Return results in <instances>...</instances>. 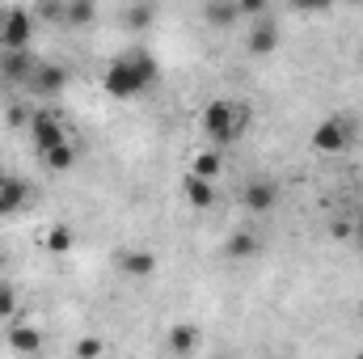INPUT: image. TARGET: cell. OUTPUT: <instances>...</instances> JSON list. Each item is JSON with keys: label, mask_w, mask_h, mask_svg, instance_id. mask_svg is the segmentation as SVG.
Wrapping results in <instances>:
<instances>
[{"label": "cell", "mask_w": 363, "mask_h": 359, "mask_svg": "<svg viewBox=\"0 0 363 359\" xmlns=\"http://www.w3.org/2000/svg\"><path fill=\"white\" fill-rule=\"evenodd\" d=\"M245 123H250V110H237L233 101H207L203 114H199V127H203V136H207L216 148L233 144V140L245 131Z\"/></svg>", "instance_id": "obj_1"}, {"label": "cell", "mask_w": 363, "mask_h": 359, "mask_svg": "<svg viewBox=\"0 0 363 359\" xmlns=\"http://www.w3.org/2000/svg\"><path fill=\"white\" fill-rule=\"evenodd\" d=\"M355 233V224H347V220H334V237H351Z\"/></svg>", "instance_id": "obj_29"}, {"label": "cell", "mask_w": 363, "mask_h": 359, "mask_svg": "<svg viewBox=\"0 0 363 359\" xmlns=\"http://www.w3.org/2000/svg\"><path fill=\"white\" fill-rule=\"evenodd\" d=\"M4 343H9V351H17V355H38V351H43V334H38L34 326H9Z\"/></svg>", "instance_id": "obj_12"}, {"label": "cell", "mask_w": 363, "mask_h": 359, "mask_svg": "<svg viewBox=\"0 0 363 359\" xmlns=\"http://www.w3.org/2000/svg\"><path fill=\"white\" fill-rule=\"evenodd\" d=\"M26 199H30V186H26V182H17V178L0 182V216L21 211V207H26Z\"/></svg>", "instance_id": "obj_17"}, {"label": "cell", "mask_w": 363, "mask_h": 359, "mask_svg": "<svg viewBox=\"0 0 363 359\" xmlns=\"http://www.w3.org/2000/svg\"><path fill=\"white\" fill-rule=\"evenodd\" d=\"M4 178H9V174H4V170H0V182H4Z\"/></svg>", "instance_id": "obj_32"}, {"label": "cell", "mask_w": 363, "mask_h": 359, "mask_svg": "<svg viewBox=\"0 0 363 359\" xmlns=\"http://www.w3.org/2000/svg\"><path fill=\"white\" fill-rule=\"evenodd\" d=\"M258 250H262V241H258L254 228H237V233L228 237V245H224V254H228L233 263H250V258H258Z\"/></svg>", "instance_id": "obj_11"}, {"label": "cell", "mask_w": 363, "mask_h": 359, "mask_svg": "<svg viewBox=\"0 0 363 359\" xmlns=\"http://www.w3.org/2000/svg\"><path fill=\"white\" fill-rule=\"evenodd\" d=\"M351 136H355L351 118L334 114V118H321V123L313 127V148H317V153H325V157H334V153L351 148Z\"/></svg>", "instance_id": "obj_3"}, {"label": "cell", "mask_w": 363, "mask_h": 359, "mask_svg": "<svg viewBox=\"0 0 363 359\" xmlns=\"http://www.w3.org/2000/svg\"><path fill=\"white\" fill-rule=\"evenodd\" d=\"M127 60L135 64V72H140V77H144V85L152 89V85H157V77H161V68H157V60H152V55H148L144 47H131V51H127Z\"/></svg>", "instance_id": "obj_21"}, {"label": "cell", "mask_w": 363, "mask_h": 359, "mask_svg": "<svg viewBox=\"0 0 363 359\" xmlns=\"http://www.w3.org/2000/svg\"><path fill=\"white\" fill-rule=\"evenodd\" d=\"M118 267H123V275H131V279H148L157 270V254L152 250H123L118 254Z\"/></svg>", "instance_id": "obj_13"}, {"label": "cell", "mask_w": 363, "mask_h": 359, "mask_svg": "<svg viewBox=\"0 0 363 359\" xmlns=\"http://www.w3.org/2000/svg\"><path fill=\"white\" fill-rule=\"evenodd\" d=\"M241 203H245V211H250V216H262V211H271L274 203H279V186H274L271 178L250 182V186L241 190Z\"/></svg>", "instance_id": "obj_10"}, {"label": "cell", "mask_w": 363, "mask_h": 359, "mask_svg": "<svg viewBox=\"0 0 363 359\" xmlns=\"http://www.w3.org/2000/svg\"><path fill=\"white\" fill-rule=\"evenodd\" d=\"M101 351H106L101 338H81V343H77V355L81 359H93V355H101Z\"/></svg>", "instance_id": "obj_28"}, {"label": "cell", "mask_w": 363, "mask_h": 359, "mask_svg": "<svg viewBox=\"0 0 363 359\" xmlns=\"http://www.w3.org/2000/svg\"><path fill=\"white\" fill-rule=\"evenodd\" d=\"M101 89L110 93V97H118V101H131V97H140V93L148 89V85H144V77L135 72V64H131V60H127V51H123L118 60H110V64H106Z\"/></svg>", "instance_id": "obj_2"}, {"label": "cell", "mask_w": 363, "mask_h": 359, "mask_svg": "<svg viewBox=\"0 0 363 359\" xmlns=\"http://www.w3.org/2000/svg\"><path fill=\"white\" fill-rule=\"evenodd\" d=\"M17 313V292L9 279H0V317H13Z\"/></svg>", "instance_id": "obj_23"}, {"label": "cell", "mask_w": 363, "mask_h": 359, "mask_svg": "<svg viewBox=\"0 0 363 359\" xmlns=\"http://www.w3.org/2000/svg\"><path fill=\"white\" fill-rule=\"evenodd\" d=\"M194 347H199V330L194 326H174L169 330V351L174 355H190Z\"/></svg>", "instance_id": "obj_22"}, {"label": "cell", "mask_w": 363, "mask_h": 359, "mask_svg": "<svg viewBox=\"0 0 363 359\" xmlns=\"http://www.w3.org/2000/svg\"><path fill=\"white\" fill-rule=\"evenodd\" d=\"M237 9H241V17H262V13H271V0H237Z\"/></svg>", "instance_id": "obj_24"}, {"label": "cell", "mask_w": 363, "mask_h": 359, "mask_svg": "<svg viewBox=\"0 0 363 359\" xmlns=\"http://www.w3.org/2000/svg\"><path fill=\"white\" fill-rule=\"evenodd\" d=\"M34 55H30V47H21V51H13V47H4V55H0V81H13V85H26L30 81V72H34Z\"/></svg>", "instance_id": "obj_7"}, {"label": "cell", "mask_w": 363, "mask_h": 359, "mask_svg": "<svg viewBox=\"0 0 363 359\" xmlns=\"http://www.w3.org/2000/svg\"><path fill=\"white\" fill-rule=\"evenodd\" d=\"M43 161H47V170H55V174H68V170H77L81 153H77V144H72V140H64V144H51V148H43Z\"/></svg>", "instance_id": "obj_14"}, {"label": "cell", "mask_w": 363, "mask_h": 359, "mask_svg": "<svg viewBox=\"0 0 363 359\" xmlns=\"http://www.w3.org/2000/svg\"><path fill=\"white\" fill-rule=\"evenodd\" d=\"M43 245H47V254L68 258V254L77 250V233H72V224H51V228H47V237H43Z\"/></svg>", "instance_id": "obj_16"}, {"label": "cell", "mask_w": 363, "mask_h": 359, "mask_svg": "<svg viewBox=\"0 0 363 359\" xmlns=\"http://www.w3.org/2000/svg\"><path fill=\"white\" fill-rule=\"evenodd\" d=\"M359 326H363V304H359Z\"/></svg>", "instance_id": "obj_31"}, {"label": "cell", "mask_w": 363, "mask_h": 359, "mask_svg": "<svg viewBox=\"0 0 363 359\" xmlns=\"http://www.w3.org/2000/svg\"><path fill=\"white\" fill-rule=\"evenodd\" d=\"M190 174H203V178L220 182V174H224V157H220V148L211 144V148L194 153V161H190Z\"/></svg>", "instance_id": "obj_19"}, {"label": "cell", "mask_w": 363, "mask_h": 359, "mask_svg": "<svg viewBox=\"0 0 363 359\" xmlns=\"http://www.w3.org/2000/svg\"><path fill=\"white\" fill-rule=\"evenodd\" d=\"M279 43H283V30L271 21V13H262V17L250 21V34H245V51H250V55L267 60V55L279 51Z\"/></svg>", "instance_id": "obj_4"}, {"label": "cell", "mask_w": 363, "mask_h": 359, "mask_svg": "<svg viewBox=\"0 0 363 359\" xmlns=\"http://www.w3.org/2000/svg\"><path fill=\"white\" fill-rule=\"evenodd\" d=\"M203 17H207L216 30H233L237 21H245V17H241V9H237V0H207Z\"/></svg>", "instance_id": "obj_15"}, {"label": "cell", "mask_w": 363, "mask_h": 359, "mask_svg": "<svg viewBox=\"0 0 363 359\" xmlns=\"http://www.w3.org/2000/svg\"><path fill=\"white\" fill-rule=\"evenodd\" d=\"M30 136H34L38 153H43V148H51V144H64V140H68L64 123H60L55 114H47V110H34V118H30Z\"/></svg>", "instance_id": "obj_8"}, {"label": "cell", "mask_w": 363, "mask_h": 359, "mask_svg": "<svg viewBox=\"0 0 363 359\" xmlns=\"http://www.w3.org/2000/svg\"><path fill=\"white\" fill-rule=\"evenodd\" d=\"M152 17H157V4H152V0H135V4H127V13H123L127 30H148Z\"/></svg>", "instance_id": "obj_20"}, {"label": "cell", "mask_w": 363, "mask_h": 359, "mask_svg": "<svg viewBox=\"0 0 363 359\" xmlns=\"http://www.w3.org/2000/svg\"><path fill=\"white\" fill-rule=\"evenodd\" d=\"M359 64H363V47H359Z\"/></svg>", "instance_id": "obj_33"}, {"label": "cell", "mask_w": 363, "mask_h": 359, "mask_svg": "<svg viewBox=\"0 0 363 359\" xmlns=\"http://www.w3.org/2000/svg\"><path fill=\"white\" fill-rule=\"evenodd\" d=\"M30 118H34L30 106H9V127H30Z\"/></svg>", "instance_id": "obj_27"}, {"label": "cell", "mask_w": 363, "mask_h": 359, "mask_svg": "<svg viewBox=\"0 0 363 359\" xmlns=\"http://www.w3.org/2000/svg\"><path fill=\"white\" fill-rule=\"evenodd\" d=\"M30 38H34V17H30L26 9L4 13V21H0V43L13 47V51H21V47H30Z\"/></svg>", "instance_id": "obj_6"}, {"label": "cell", "mask_w": 363, "mask_h": 359, "mask_svg": "<svg viewBox=\"0 0 363 359\" xmlns=\"http://www.w3.org/2000/svg\"><path fill=\"white\" fill-rule=\"evenodd\" d=\"M355 241H359V250H363V216L355 220Z\"/></svg>", "instance_id": "obj_30"}, {"label": "cell", "mask_w": 363, "mask_h": 359, "mask_svg": "<svg viewBox=\"0 0 363 359\" xmlns=\"http://www.w3.org/2000/svg\"><path fill=\"white\" fill-rule=\"evenodd\" d=\"M216 182L211 178H203V174H186L182 178V199L194 207V211H207V207H216Z\"/></svg>", "instance_id": "obj_9"}, {"label": "cell", "mask_w": 363, "mask_h": 359, "mask_svg": "<svg viewBox=\"0 0 363 359\" xmlns=\"http://www.w3.org/2000/svg\"><path fill=\"white\" fill-rule=\"evenodd\" d=\"M68 85V68L64 64H34V72H30V81H26V89L30 93H43V97H60Z\"/></svg>", "instance_id": "obj_5"}, {"label": "cell", "mask_w": 363, "mask_h": 359, "mask_svg": "<svg viewBox=\"0 0 363 359\" xmlns=\"http://www.w3.org/2000/svg\"><path fill=\"white\" fill-rule=\"evenodd\" d=\"M93 21H97V0H68V4H64V26L85 30Z\"/></svg>", "instance_id": "obj_18"}, {"label": "cell", "mask_w": 363, "mask_h": 359, "mask_svg": "<svg viewBox=\"0 0 363 359\" xmlns=\"http://www.w3.org/2000/svg\"><path fill=\"white\" fill-rule=\"evenodd\" d=\"M64 4H68V0H43V21L64 26Z\"/></svg>", "instance_id": "obj_25"}, {"label": "cell", "mask_w": 363, "mask_h": 359, "mask_svg": "<svg viewBox=\"0 0 363 359\" xmlns=\"http://www.w3.org/2000/svg\"><path fill=\"white\" fill-rule=\"evenodd\" d=\"M291 9H296V13H330L334 0H291Z\"/></svg>", "instance_id": "obj_26"}]
</instances>
